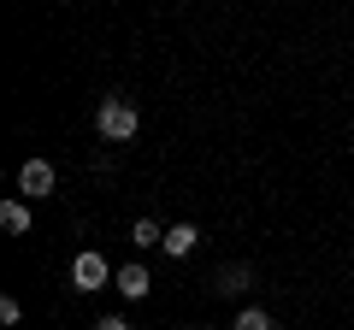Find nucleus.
<instances>
[{
	"label": "nucleus",
	"mask_w": 354,
	"mask_h": 330,
	"mask_svg": "<svg viewBox=\"0 0 354 330\" xmlns=\"http://www.w3.org/2000/svg\"><path fill=\"white\" fill-rule=\"evenodd\" d=\"M153 242H165V230L153 224V218H136V224H130V248H153Z\"/></svg>",
	"instance_id": "1a4fd4ad"
},
{
	"label": "nucleus",
	"mask_w": 354,
	"mask_h": 330,
	"mask_svg": "<svg viewBox=\"0 0 354 330\" xmlns=\"http://www.w3.org/2000/svg\"><path fill=\"white\" fill-rule=\"evenodd\" d=\"M113 289L124 295V301H142V295L153 289V278H148V271H142V266H118V278H113Z\"/></svg>",
	"instance_id": "423d86ee"
},
{
	"label": "nucleus",
	"mask_w": 354,
	"mask_h": 330,
	"mask_svg": "<svg viewBox=\"0 0 354 330\" xmlns=\"http://www.w3.org/2000/svg\"><path fill=\"white\" fill-rule=\"evenodd\" d=\"M195 242H201V230H195V224H171L160 248H165V260H189V254H195Z\"/></svg>",
	"instance_id": "39448f33"
},
{
	"label": "nucleus",
	"mask_w": 354,
	"mask_h": 330,
	"mask_svg": "<svg viewBox=\"0 0 354 330\" xmlns=\"http://www.w3.org/2000/svg\"><path fill=\"white\" fill-rule=\"evenodd\" d=\"M230 330H278V318L266 313V307H242V313H236V324H230Z\"/></svg>",
	"instance_id": "6e6552de"
},
{
	"label": "nucleus",
	"mask_w": 354,
	"mask_h": 330,
	"mask_svg": "<svg viewBox=\"0 0 354 330\" xmlns=\"http://www.w3.org/2000/svg\"><path fill=\"white\" fill-rule=\"evenodd\" d=\"M248 289H254V266H248V260H236V266H218V271H213V295H225V301H242Z\"/></svg>",
	"instance_id": "20e7f679"
},
{
	"label": "nucleus",
	"mask_w": 354,
	"mask_h": 330,
	"mask_svg": "<svg viewBox=\"0 0 354 330\" xmlns=\"http://www.w3.org/2000/svg\"><path fill=\"white\" fill-rule=\"evenodd\" d=\"M95 330H130V318H118V313H106V318H95Z\"/></svg>",
	"instance_id": "9b49d317"
},
{
	"label": "nucleus",
	"mask_w": 354,
	"mask_h": 330,
	"mask_svg": "<svg viewBox=\"0 0 354 330\" xmlns=\"http://www.w3.org/2000/svg\"><path fill=\"white\" fill-rule=\"evenodd\" d=\"M0 230H6V236H24V230H30V201H24V195L0 201Z\"/></svg>",
	"instance_id": "0eeeda50"
},
{
	"label": "nucleus",
	"mask_w": 354,
	"mask_h": 330,
	"mask_svg": "<svg viewBox=\"0 0 354 330\" xmlns=\"http://www.w3.org/2000/svg\"><path fill=\"white\" fill-rule=\"evenodd\" d=\"M106 278H118V271L106 266V254H95V248H83V254L71 260V289H77V295H95V289H106Z\"/></svg>",
	"instance_id": "f03ea898"
},
{
	"label": "nucleus",
	"mask_w": 354,
	"mask_h": 330,
	"mask_svg": "<svg viewBox=\"0 0 354 330\" xmlns=\"http://www.w3.org/2000/svg\"><path fill=\"white\" fill-rule=\"evenodd\" d=\"M136 130H142V113L124 95H106V101L95 106V136L101 142H136Z\"/></svg>",
	"instance_id": "f257e3e1"
},
{
	"label": "nucleus",
	"mask_w": 354,
	"mask_h": 330,
	"mask_svg": "<svg viewBox=\"0 0 354 330\" xmlns=\"http://www.w3.org/2000/svg\"><path fill=\"white\" fill-rule=\"evenodd\" d=\"M53 183H59V177H53L48 159H24V165H18V195H24V201H48Z\"/></svg>",
	"instance_id": "7ed1b4c3"
},
{
	"label": "nucleus",
	"mask_w": 354,
	"mask_h": 330,
	"mask_svg": "<svg viewBox=\"0 0 354 330\" xmlns=\"http://www.w3.org/2000/svg\"><path fill=\"white\" fill-rule=\"evenodd\" d=\"M18 318H24V307H18V301H12V295H0V324L12 330V324H18Z\"/></svg>",
	"instance_id": "9d476101"
}]
</instances>
